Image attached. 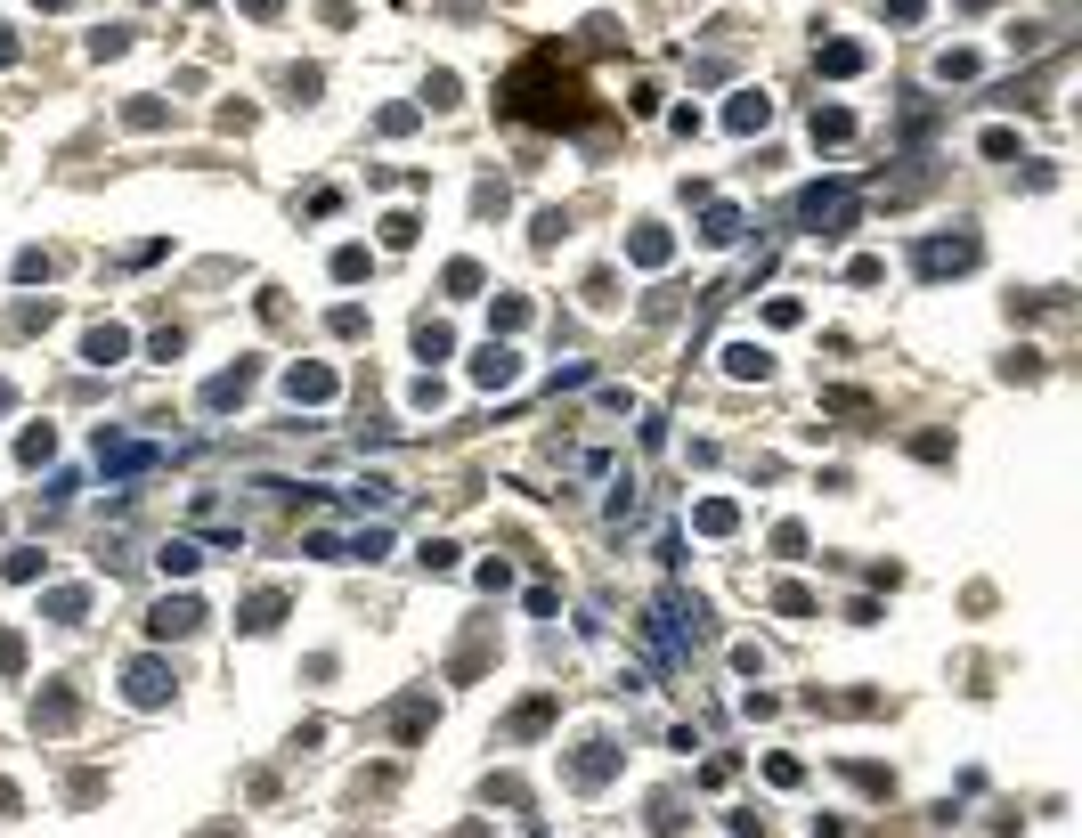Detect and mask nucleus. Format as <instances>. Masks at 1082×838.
Listing matches in <instances>:
<instances>
[{
    "instance_id": "1",
    "label": "nucleus",
    "mask_w": 1082,
    "mask_h": 838,
    "mask_svg": "<svg viewBox=\"0 0 1082 838\" xmlns=\"http://www.w3.org/2000/svg\"><path fill=\"white\" fill-rule=\"evenodd\" d=\"M969 261H977V236H952V245H928V253H920V269H928V277H944V269H969Z\"/></svg>"
},
{
    "instance_id": "2",
    "label": "nucleus",
    "mask_w": 1082,
    "mask_h": 838,
    "mask_svg": "<svg viewBox=\"0 0 1082 838\" xmlns=\"http://www.w3.org/2000/svg\"><path fill=\"white\" fill-rule=\"evenodd\" d=\"M798 212H806V220H847V212H855V196H847V188H806V204H798Z\"/></svg>"
},
{
    "instance_id": "3",
    "label": "nucleus",
    "mask_w": 1082,
    "mask_h": 838,
    "mask_svg": "<svg viewBox=\"0 0 1082 838\" xmlns=\"http://www.w3.org/2000/svg\"><path fill=\"white\" fill-rule=\"evenodd\" d=\"M196 619H204V611L188 603V594H179V603H163V611H155V635H188Z\"/></svg>"
},
{
    "instance_id": "4",
    "label": "nucleus",
    "mask_w": 1082,
    "mask_h": 838,
    "mask_svg": "<svg viewBox=\"0 0 1082 838\" xmlns=\"http://www.w3.org/2000/svg\"><path fill=\"white\" fill-rule=\"evenodd\" d=\"M123 350H131V334H123V326H98V334H90V358H98V367H114Z\"/></svg>"
},
{
    "instance_id": "5",
    "label": "nucleus",
    "mask_w": 1082,
    "mask_h": 838,
    "mask_svg": "<svg viewBox=\"0 0 1082 838\" xmlns=\"http://www.w3.org/2000/svg\"><path fill=\"white\" fill-rule=\"evenodd\" d=\"M293 399H334V375L326 367H293Z\"/></svg>"
},
{
    "instance_id": "6",
    "label": "nucleus",
    "mask_w": 1082,
    "mask_h": 838,
    "mask_svg": "<svg viewBox=\"0 0 1082 838\" xmlns=\"http://www.w3.org/2000/svg\"><path fill=\"white\" fill-rule=\"evenodd\" d=\"M131 700H139V708H147V700H163V668H155V660H139V668H131Z\"/></svg>"
},
{
    "instance_id": "7",
    "label": "nucleus",
    "mask_w": 1082,
    "mask_h": 838,
    "mask_svg": "<svg viewBox=\"0 0 1082 838\" xmlns=\"http://www.w3.org/2000/svg\"><path fill=\"white\" fill-rule=\"evenodd\" d=\"M472 375H480V383H513V350H480Z\"/></svg>"
},
{
    "instance_id": "8",
    "label": "nucleus",
    "mask_w": 1082,
    "mask_h": 838,
    "mask_svg": "<svg viewBox=\"0 0 1082 838\" xmlns=\"http://www.w3.org/2000/svg\"><path fill=\"white\" fill-rule=\"evenodd\" d=\"M725 358H733V375H765V350H757V342H733Z\"/></svg>"
},
{
    "instance_id": "9",
    "label": "nucleus",
    "mask_w": 1082,
    "mask_h": 838,
    "mask_svg": "<svg viewBox=\"0 0 1082 838\" xmlns=\"http://www.w3.org/2000/svg\"><path fill=\"white\" fill-rule=\"evenodd\" d=\"M277 611H285V594H261V603L245 611V627H277Z\"/></svg>"
}]
</instances>
